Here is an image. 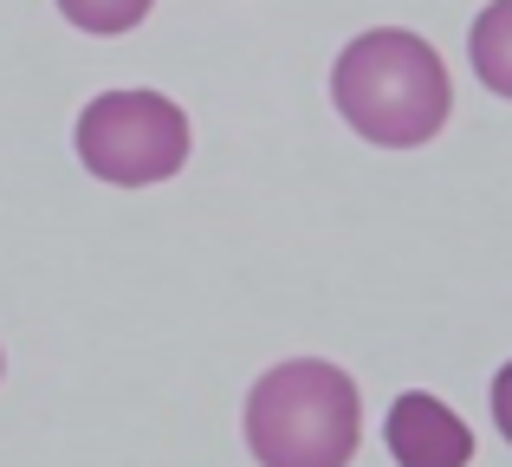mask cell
<instances>
[{
  "label": "cell",
  "mask_w": 512,
  "mask_h": 467,
  "mask_svg": "<svg viewBox=\"0 0 512 467\" xmlns=\"http://www.w3.org/2000/svg\"><path fill=\"white\" fill-rule=\"evenodd\" d=\"M331 98H338L344 124L376 150H422L428 137H441L454 111L441 52L402 26H376V33L350 39L331 65Z\"/></svg>",
  "instance_id": "cell-1"
},
{
  "label": "cell",
  "mask_w": 512,
  "mask_h": 467,
  "mask_svg": "<svg viewBox=\"0 0 512 467\" xmlns=\"http://www.w3.org/2000/svg\"><path fill=\"white\" fill-rule=\"evenodd\" d=\"M357 442V383L325 357H292L247 390V448L260 467H350Z\"/></svg>",
  "instance_id": "cell-2"
},
{
  "label": "cell",
  "mask_w": 512,
  "mask_h": 467,
  "mask_svg": "<svg viewBox=\"0 0 512 467\" xmlns=\"http://www.w3.org/2000/svg\"><path fill=\"white\" fill-rule=\"evenodd\" d=\"M78 163L111 189H150L188 163V117L163 91H104L78 111Z\"/></svg>",
  "instance_id": "cell-3"
},
{
  "label": "cell",
  "mask_w": 512,
  "mask_h": 467,
  "mask_svg": "<svg viewBox=\"0 0 512 467\" xmlns=\"http://www.w3.org/2000/svg\"><path fill=\"white\" fill-rule=\"evenodd\" d=\"M383 442L396 455V467H467L474 461V429L428 390L396 396V409L383 422Z\"/></svg>",
  "instance_id": "cell-4"
},
{
  "label": "cell",
  "mask_w": 512,
  "mask_h": 467,
  "mask_svg": "<svg viewBox=\"0 0 512 467\" xmlns=\"http://www.w3.org/2000/svg\"><path fill=\"white\" fill-rule=\"evenodd\" d=\"M467 59H474V78L493 91V98H512V0H493V7L474 20Z\"/></svg>",
  "instance_id": "cell-5"
},
{
  "label": "cell",
  "mask_w": 512,
  "mask_h": 467,
  "mask_svg": "<svg viewBox=\"0 0 512 467\" xmlns=\"http://www.w3.org/2000/svg\"><path fill=\"white\" fill-rule=\"evenodd\" d=\"M156 0H59V13L78 26V33H98V39H117L130 33V26L150 20Z\"/></svg>",
  "instance_id": "cell-6"
},
{
  "label": "cell",
  "mask_w": 512,
  "mask_h": 467,
  "mask_svg": "<svg viewBox=\"0 0 512 467\" xmlns=\"http://www.w3.org/2000/svg\"><path fill=\"white\" fill-rule=\"evenodd\" d=\"M493 422H500V435L512 442V364L493 377Z\"/></svg>",
  "instance_id": "cell-7"
},
{
  "label": "cell",
  "mask_w": 512,
  "mask_h": 467,
  "mask_svg": "<svg viewBox=\"0 0 512 467\" xmlns=\"http://www.w3.org/2000/svg\"><path fill=\"white\" fill-rule=\"evenodd\" d=\"M0 370H7V357H0Z\"/></svg>",
  "instance_id": "cell-8"
}]
</instances>
